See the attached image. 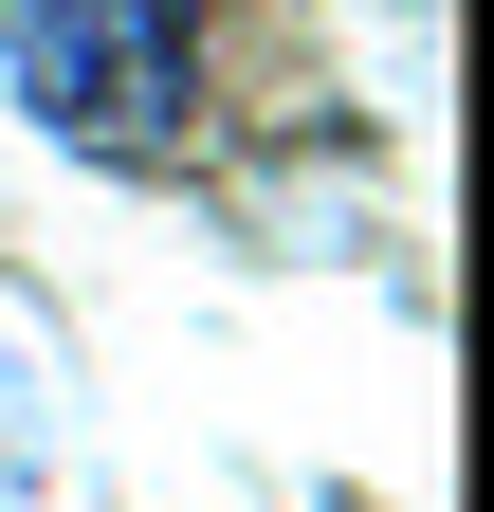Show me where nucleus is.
I'll use <instances>...</instances> for the list:
<instances>
[{"mask_svg":"<svg viewBox=\"0 0 494 512\" xmlns=\"http://www.w3.org/2000/svg\"><path fill=\"white\" fill-rule=\"evenodd\" d=\"M0 92L92 165H165L202 110V0H0Z\"/></svg>","mask_w":494,"mask_h":512,"instance_id":"1","label":"nucleus"}]
</instances>
